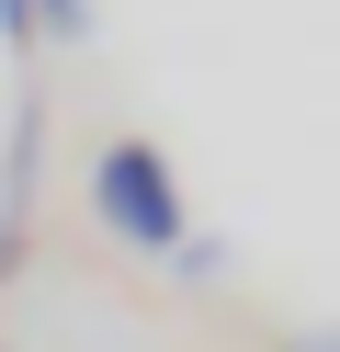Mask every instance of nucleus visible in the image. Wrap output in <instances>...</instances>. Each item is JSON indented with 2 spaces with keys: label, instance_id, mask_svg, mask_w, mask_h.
Returning <instances> with one entry per match:
<instances>
[{
  "label": "nucleus",
  "instance_id": "nucleus-1",
  "mask_svg": "<svg viewBox=\"0 0 340 352\" xmlns=\"http://www.w3.org/2000/svg\"><path fill=\"white\" fill-rule=\"evenodd\" d=\"M91 216H102L113 239H136V250H181V182H170V160H159L148 137H113L102 160H91Z\"/></svg>",
  "mask_w": 340,
  "mask_h": 352
},
{
  "label": "nucleus",
  "instance_id": "nucleus-2",
  "mask_svg": "<svg viewBox=\"0 0 340 352\" xmlns=\"http://www.w3.org/2000/svg\"><path fill=\"white\" fill-rule=\"evenodd\" d=\"M34 34H91V0H0V46H34Z\"/></svg>",
  "mask_w": 340,
  "mask_h": 352
},
{
  "label": "nucleus",
  "instance_id": "nucleus-3",
  "mask_svg": "<svg viewBox=\"0 0 340 352\" xmlns=\"http://www.w3.org/2000/svg\"><path fill=\"white\" fill-rule=\"evenodd\" d=\"M284 352H340V329H295V341Z\"/></svg>",
  "mask_w": 340,
  "mask_h": 352
},
{
  "label": "nucleus",
  "instance_id": "nucleus-4",
  "mask_svg": "<svg viewBox=\"0 0 340 352\" xmlns=\"http://www.w3.org/2000/svg\"><path fill=\"white\" fill-rule=\"evenodd\" d=\"M12 250H23V216H0V273H12Z\"/></svg>",
  "mask_w": 340,
  "mask_h": 352
}]
</instances>
